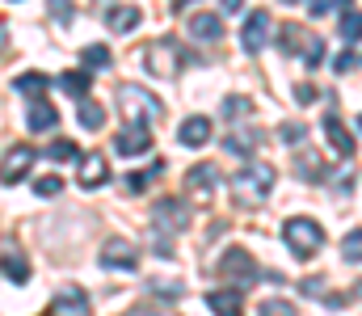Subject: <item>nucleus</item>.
Wrapping results in <instances>:
<instances>
[{"mask_svg":"<svg viewBox=\"0 0 362 316\" xmlns=\"http://www.w3.org/2000/svg\"><path fill=\"white\" fill-rule=\"evenodd\" d=\"M152 223H156V253H173V245H169V236L173 232H185V223H189V203L185 199H156L152 203Z\"/></svg>","mask_w":362,"mask_h":316,"instance_id":"f257e3e1","label":"nucleus"},{"mask_svg":"<svg viewBox=\"0 0 362 316\" xmlns=\"http://www.w3.org/2000/svg\"><path fill=\"white\" fill-rule=\"evenodd\" d=\"M282 240H286V249H291L299 262H308V257L320 253V245H325V228H320L316 219H308V215H295V219L282 223Z\"/></svg>","mask_w":362,"mask_h":316,"instance_id":"f03ea898","label":"nucleus"},{"mask_svg":"<svg viewBox=\"0 0 362 316\" xmlns=\"http://www.w3.org/2000/svg\"><path fill=\"white\" fill-rule=\"evenodd\" d=\"M274 182H278L274 165L253 160V165H245V169L232 177V190H236V199H240V203H262V199L274 190Z\"/></svg>","mask_w":362,"mask_h":316,"instance_id":"7ed1b4c3","label":"nucleus"},{"mask_svg":"<svg viewBox=\"0 0 362 316\" xmlns=\"http://www.w3.org/2000/svg\"><path fill=\"white\" fill-rule=\"evenodd\" d=\"M118 110L131 127H144V122H156L165 114V105L156 102L152 93H144L139 85H118Z\"/></svg>","mask_w":362,"mask_h":316,"instance_id":"20e7f679","label":"nucleus"},{"mask_svg":"<svg viewBox=\"0 0 362 316\" xmlns=\"http://www.w3.org/2000/svg\"><path fill=\"white\" fill-rule=\"evenodd\" d=\"M139 55H144V68H148L152 76H160V81H173L181 72V59H185L173 38H156V42H148Z\"/></svg>","mask_w":362,"mask_h":316,"instance_id":"39448f33","label":"nucleus"},{"mask_svg":"<svg viewBox=\"0 0 362 316\" xmlns=\"http://www.w3.org/2000/svg\"><path fill=\"white\" fill-rule=\"evenodd\" d=\"M278 47H282V51H299L308 68H320V64H325V38L312 34V30H303V25H286V30L278 34Z\"/></svg>","mask_w":362,"mask_h":316,"instance_id":"423d86ee","label":"nucleus"},{"mask_svg":"<svg viewBox=\"0 0 362 316\" xmlns=\"http://www.w3.org/2000/svg\"><path fill=\"white\" fill-rule=\"evenodd\" d=\"M101 266H105V270L135 274V270H139V249H135V240H127V236H105V240H101Z\"/></svg>","mask_w":362,"mask_h":316,"instance_id":"0eeeda50","label":"nucleus"},{"mask_svg":"<svg viewBox=\"0 0 362 316\" xmlns=\"http://www.w3.org/2000/svg\"><path fill=\"white\" fill-rule=\"evenodd\" d=\"M219 274H228V279H236V283H245V287H253L257 279H266V274H262V266H257L240 245H232V249L219 257Z\"/></svg>","mask_w":362,"mask_h":316,"instance_id":"6e6552de","label":"nucleus"},{"mask_svg":"<svg viewBox=\"0 0 362 316\" xmlns=\"http://www.w3.org/2000/svg\"><path fill=\"white\" fill-rule=\"evenodd\" d=\"M266 42H270V13H266V8H253L249 21H245V30H240V47H245L249 55H257Z\"/></svg>","mask_w":362,"mask_h":316,"instance_id":"1a4fd4ad","label":"nucleus"},{"mask_svg":"<svg viewBox=\"0 0 362 316\" xmlns=\"http://www.w3.org/2000/svg\"><path fill=\"white\" fill-rule=\"evenodd\" d=\"M30 165H34V148H30V144H13V148L4 152V186L13 190V186L30 173Z\"/></svg>","mask_w":362,"mask_h":316,"instance_id":"9d476101","label":"nucleus"},{"mask_svg":"<svg viewBox=\"0 0 362 316\" xmlns=\"http://www.w3.org/2000/svg\"><path fill=\"white\" fill-rule=\"evenodd\" d=\"M25 127H30L34 135H47V131H55V127H59V110H55L51 102H42V98H38V102H30V105H25Z\"/></svg>","mask_w":362,"mask_h":316,"instance_id":"9b49d317","label":"nucleus"},{"mask_svg":"<svg viewBox=\"0 0 362 316\" xmlns=\"http://www.w3.org/2000/svg\"><path fill=\"white\" fill-rule=\"evenodd\" d=\"M148 148H152V131H148V127H127V131L114 135V152H118V156H139V152H148Z\"/></svg>","mask_w":362,"mask_h":316,"instance_id":"f8f14e48","label":"nucleus"},{"mask_svg":"<svg viewBox=\"0 0 362 316\" xmlns=\"http://www.w3.org/2000/svg\"><path fill=\"white\" fill-rule=\"evenodd\" d=\"M325 139L333 144V152H337L341 160H354V135L346 131V122H341L337 114H329V118H325Z\"/></svg>","mask_w":362,"mask_h":316,"instance_id":"ddd939ff","label":"nucleus"},{"mask_svg":"<svg viewBox=\"0 0 362 316\" xmlns=\"http://www.w3.org/2000/svg\"><path fill=\"white\" fill-rule=\"evenodd\" d=\"M206 308L215 316H245V295L236 287H219V291L206 295Z\"/></svg>","mask_w":362,"mask_h":316,"instance_id":"4468645a","label":"nucleus"},{"mask_svg":"<svg viewBox=\"0 0 362 316\" xmlns=\"http://www.w3.org/2000/svg\"><path fill=\"white\" fill-rule=\"evenodd\" d=\"M51 312L55 316H89V295L81 287H64L55 300H51Z\"/></svg>","mask_w":362,"mask_h":316,"instance_id":"2eb2a0df","label":"nucleus"},{"mask_svg":"<svg viewBox=\"0 0 362 316\" xmlns=\"http://www.w3.org/2000/svg\"><path fill=\"white\" fill-rule=\"evenodd\" d=\"M76 182H81V190H97V186H105V182H110V165H105V156L89 152V156L81 160V173H76Z\"/></svg>","mask_w":362,"mask_h":316,"instance_id":"dca6fc26","label":"nucleus"},{"mask_svg":"<svg viewBox=\"0 0 362 316\" xmlns=\"http://www.w3.org/2000/svg\"><path fill=\"white\" fill-rule=\"evenodd\" d=\"M177 144L181 148H202V144H211V118H202V114L185 118L181 131H177Z\"/></svg>","mask_w":362,"mask_h":316,"instance_id":"f3484780","label":"nucleus"},{"mask_svg":"<svg viewBox=\"0 0 362 316\" xmlns=\"http://www.w3.org/2000/svg\"><path fill=\"white\" fill-rule=\"evenodd\" d=\"M189 34L198 42H219L223 38V17L219 13H194L189 17Z\"/></svg>","mask_w":362,"mask_h":316,"instance_id":"a211bd4d","label":"nucleus"},{"mask_svg":"<svg viewBox=\"0 0 362 316\" xmlns=\"http://www.w3.org/2000/svg\"><path fill=\"white\" fill-rule=\"evenodd\" d=\"M139 8L135 4H114V8H105V25L114 30V34H131L135 25H139Z\"/></svg>","mask_w":362,"mask_h":316,"instance_id":"6ab92c4d","label":"nucleus"},{"mask_svg":"<svg viewBox=\"0 0 362 316\" xmlns=\"http://www.w3.org/2000/svg\"><path fill=\"white\" fill-rule=\"evenodd\" d=\"M219 186V165L198 160L194 169H185V190H215Z\"/></svg>","mask_w":362,"mask_h":316,"instance_id":"aec40b11","label":"nucleus"},{"mask_svg":"<svg viewBox=\"0 0 362 316\" xmlns=\"http://www.w3.org/2000/svg\"><path fill=\"white\" fill-rule=\"evenodd\" d=\"M47 89H51V76L47 72H21V76H13V93H25L30 102H38Z\"/></svg>","mask_w":362,"mask_h":316,"instance_id":"412c9836","label":"nucleus"},{"mask_svg":"<svg viewBox=\"0 0 362 316\" xmlns=\"http://www.w3.org/2000/svg\"><path fill=\"white\" fill-rule=\"evenodd\" d=\"M257 144H262V135H257L253 127H236V131L223 135V148H228V152H240V156H253Z\"/></svg>","mask_w":362,"mask_h":316,"instance_id":"4be33fe9","label":"nucleus"},{"mask_svg":"<svg viewBox=\"0 0 362 316\" xmlns=\"http://www.w3.org/2000/svg\"><path fill=\"white\" fill-rule=\"evenodd\" d=\"M59 89L72 93L76 102H85V93H89V68H72V72H64V76H59Z\"/></svg>","mask_w":362,"mask_h":316,"instance_id":"5701e85b","label":"nucleus"},{"mask_svg":"<svg viewBox=\"0 0 362 316\" xmlns=\"http://www.w3.org/2000/svg\"><path fill=\"white\" fill-rule=\"evenodd\" d=\"M76 118H81V127H85V131H101V122H105V110L93 102V98H85V102L76 105Z\"/></svg>","mask_w":362,"mask_h":316,"instance_id":"b1692460","label":"nucleus"},{"mask_svg":"<svg viewBox=\"0 0 362 316\" xmlns=\"http://www.w3.org/2000/svg\"><path fill=\"white\" fill-rule=\"evenodd\" d=\"M295 173H299V177H308V182H325V177H329V169H325V165H316V156H312V152H299Z\"/></svg>","mask_w":362,"mask_h":316,"instance_id":"393cba45","label":"nucleus"},{"mask_svg":"<svg viewBox=\"0 0 362 316\" xmlns=\"http://www.w3.org/2000/svg\"><path fill=\"white\" fill-rule=\"evenodd\" d=\"M4 279H8V283H17V287H21V283H30V266H25L13 249H4Z\"/></svg>","mask_w":362,"mask_h":316,"instance_id":"a878e982","label":"nucleus"},{"mask_svg":"<svg viewBox=\"0 0 362 316\" xmlns=\"http://www.w3.org/2000/svg\"><path fill=\"white\" fill-rule=\"evenodd\" d=\"M337 30H341V38H346V42H362V13H358V8H346Z\"/></svg>","mask_w":362,"mask_h":316,"instance_id":"bb28decb","label":"nucleus"},{"mask_svg":"<svg viewBox=\"0 0 362 316\" xmlns=\"http://www.w3.org/2000/svg\"><path fill=\"white\" fill-rule=\"evenodd\" d=\"M160 173H165V165L156 160L152 169H144V173H131V177H127V190H131V194H139V190H148V186H152Z\"/></svg>","mask_w":362,"mask_h":316,"instance_id":"cd10ccee","label":"nucleus"},{"mask_svg":"<svg viewBox=\"0 0 362 316\" xmlns=\"http://www.w3.org/2000/svg\"><path fill=\"white\" fill-rule=\"evenodd\" d=\"M81 59H85V68H89V72H105V68H110V47L93 42V47H85V55H81Z\"/></svg>","mask_w":362,"mask_h":316,"instance_id":"c85d7f7f","label":"nucleus"},{"mask_svg":"<svg viewBox=\"0 0 362 316\" xmlns=\"http://www.w3.org/2000/svg\"><path fill=\"white\" fill-rule=\"evenodd\" d=\"M219 114H223V118H240V114H253V98H245V93H232L228 102L219 105Z\"/></svg>","mask_w":362,"mask_h":316,"instance_id":"c756f323","label":"nucleus"},{"mask_svg":"<svg viewBox=\"0 0 362 316\" xmlns=\"http://www.w3.org/2000/svg\"><path fill=\"white\" fill-rule=\"evenodd\" d=\"M47 156H51V160H85V156H81V148H76L72 139H55V144L47 148Z\"/></svg>","mask_w":362,"mask_h":316,"instance_id":"7c9ffc66","label":"nucleus"},{"mask_svg":"<svg viewBox=\"0 0 362 316\" xmlns=\"http://www.w3.org/2000/svg\"><path fill=\"white\" fill-rule=\"evenodd\" d=\"M341 257H346V262H362V228H354V232L341 240Z\"/></svg>","mask_w":362,"mask_h":316,"instance_id":"2f4dec72","label":"nucleus"},{"mask_svg":"<svg viewBox=\"0 0 362 316\" xmlns=\"http://www.w3.org/2000/svg\"><path fill=\"white\" fill-rule=\"evenodd\" d=\"M278 139H282V144H303V139H308V127H303V122H282V127H278Z\"/></svg>","mask_w":362,"mask_h":316,"instance_id":"473e14b6","label":"nucleus"},{"mask_svg":"<svg viewBox=\"0 0 362 316\" xmlns=\"http://www.w3.org/2000/svg\"><path fill=\"white\" fill-rule=\"evenodd\" d=\"M59 190H64V182H59L55 173H47V177H38V182H34V194H38V199H55Z\"/></svg>","mask_w":362,"mask_h":316,"instance_id":"72a5a7b5","label":"nucleus"},{"mask_svg":"<svg viewBox=\"0 0 362 316\" xmlns=\"http://www.w3.org/2000/svg\"><path fill=\"white\" fill-rule=\"evenodd\" d=\"M358 64H362V55L354 51V47H350V51H341V55L333 59V72H337V76H346V72H354Z\"/></svg>","mask_w":362,"mask_h":316,"instance_id":"f704fd0d","label":"nucleus"},{"mask_svg":"<svg viewBox=\"0 0 362 316\" xmlns=\"http://www.w3.org/2000/svg\"><path fill=\"white\" fill-rule=\"evenodd\" d=\"M152 291H160V300H177V295H181V283H165V279H152V283H148V295H152Z\"/></svg>","mask_w":362,"mask_h":316,"instance_id":"c9c22d12","label":"nucleus"},{"mask_svg":"<svg viewBox=\"0 0 362 316\" xmlns=\"http://www.w3.org/2000/svg\"><path fill=\"white\" fill-rule=\"evenodd\" d=\"M47 13H51L59 25H68V21H72V0H51V4H47Z\"/></svg>","mask_w":362,"mask_h":316,"instance_id":"e433bc0d","label":"nucleus"},{"mask_svg":"<svg viewBox=\"0 0 362 316\" xmlns=\"http://www.w3.org/2000/svg\"><path fill=\"white\" fill-rule=\"evenodd\" d=\"M257 316H295V308H291L286 300H266V304L257 308Z\"/></svg>","mask_w":362,"mask_h":316,"instance_id":"4c0bfd02","label":"nucleus"},{"mask_svg":"<svg viewBox=\"0 0 362 316\" xmlns=\"http://www.w3.org/2000/svg\"><path fill=\"white\" fill-rule=\"evenodd\" d=\"M122 316H177V312H169V308H156V304H135L131 312H122Z\"/></svg>","mask_w":362,"mask_h":316,"instance_id":"58836bf2","label":"nucleus"},{"mask_svg":"<svg viewBox=\"0 0 362 316\" xmlns=\"http://www.w3.org/2000/svg\"><path fill=\"white\" fill-rule=\"evenodd\" d=\"M295 102L312 105V102H316V85H295Z\"/></svg>","mask_w":362,"mask_h":316,"instance_id":"ea45409f","label":"nucleus"},{"mask_svg":"<svg viewBox=\"0 0 362 316\" xmlns=\"http://www.w3.org/2000/svg\"><path fill=\"white\" fill-rule=\"evenodd\" d=\"M333 4H337V0H308V13H312V17H325Z\"/></svg>","mask_w":362,"mask_h":316,"instance_id":"a19ab883","label":"nucleus"},{"mask_svg":"<svg viewBox=\"0 0 362 316\" xmlns=\"http://www.w3.org/2000/svg\"><path fill=\"white\" fill-rule=\"evenodd\" d=\"M320 287H325V279H303V283H299V291H308V295H316V300H320Z\"/></svg>","mask_w":362,"mask_h":316,"instance_id":"79ce46f5","label":"nucleus"},{"mask_svg":"<svg viewBox=\"0 0 362 316\" xmlns=\"http://www.w3.org/2000/svg\"><path fill=\"white\" fill-rule=\"evenodd\" d=\"M245 8V0H223V13H240Z\"/></svg>","mask_w":362,"mask_h":316,"instance_id":"37998d69","label":"nucleus"},{"mask_svg":"<svg viewBox=\"0 0 362 316\" xmlns=\"http://www.w3.org/2000/svg\"><path fill=\"white\" fill-rule=\"evenodd\" d=\"M282 4H299V0H282Z\"/></svg>","mask_w":362,"mask_h":316,"instance_id":"c03bdc74","label":"nucleus"},{"mask_svg":"<svg viewBox=\"0 0 362 316\" xmlns=\"http://www.w3.org/2000/svg\"><path fill=\"white\" fill-rule=\"evenodd\" d=\"M358 127H362V118H358Z\"/></svg>","mask_w":362,"mask_h":316,"instance_id":"a18cd8bd","label":"nucleus"}]
</instances>
